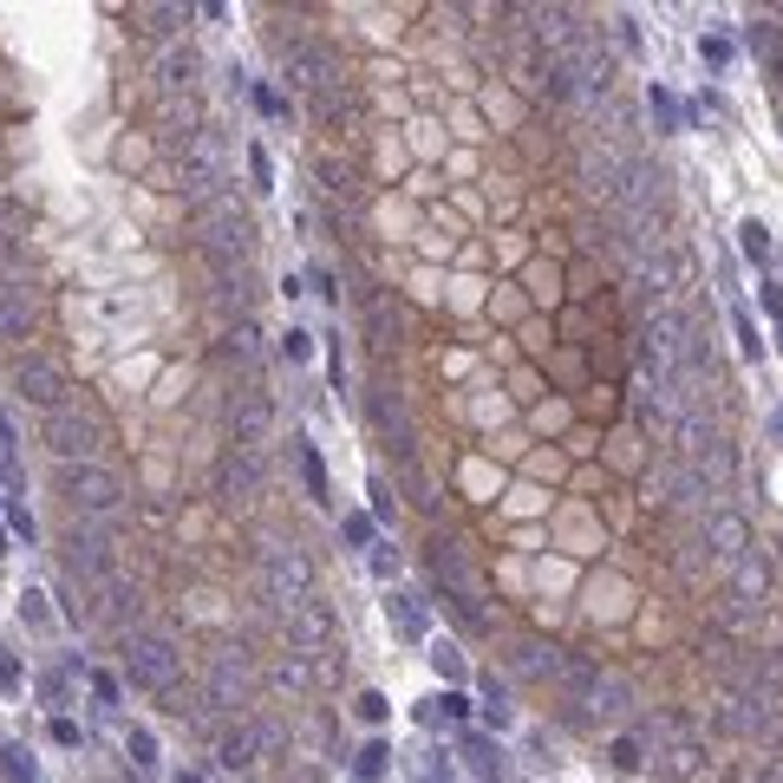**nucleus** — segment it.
Segmentation results:
<instances>
[{"label":"nucleus","instance_id":"obj_1","mask_svg":"<svg viewBox=\"0 0 783 783\" xmlns=\"http://www.w3.org/2000/svg\"><path fill=\"white\" fill-rule=\"evenodd\" d=\"M60 497L78 522H118L131 516V484L112 464H60Z\"/></svg>","mask_w":783,"mask_h":783},{"label":"nucleus","instance_id":"obj_2","mask_svg":"<svg viewBox=\"0 0 783 783\" xmlns=\"http://www.w3.org/2000/svg\"><path fill=\"white\" fill-rule=\"evenodd\" d=\"M40 437L53 444V457H60V464H105L112 425H105V412H98L85 392H72V405H60V412H46V419H40Z\"/></svg>","mask_w":783,"mask_h":783},{"label":"nucleus","instance_id":"obj_3","mask_svg":"<svg viewBox=\"0 0 783 783\" xmlns=\"http://www.w3.org/2000/svg\"><path fill=\"white\" fill-rule=\"evenodd\" d=\"M197 686H203V699L222 706V712H255V692H262V666H255V653L248 641H222L203 659V673H197Z\"/></svg>","mask_w":783,"mask_h":783},{"label":"nucleus","instance_id":"obj_4","mask_svg":"<svg viewBox=\"0 0 783 783\" xmlns=\"http://www.w3.org/2000/svg\"><path fill=\"white\" fill-rule=\"evenodd\" d=\"M125 673H131V686L150 692V699L190 686L183 679V646H177V634H163V627H131L125 634Z\"/></svg>","mask_w":783,"mask_h":783},{"label":"nucleus","instance_id":"obj_5","mask_svg":"<svg viewBox=\"0 0 783 783\" xmlns=\"http://www.w3.org/2000/svg\"><path fill=\"white\" fill-rule=\"evenodd\" d=\"M7 385H13V399L40 405V419H46V412H60V405H72L66 366L46 353V347H20V353L7 359Z\"/></svg>","mask_w":783,"mask_h":783},{"label":"nucleus","instance_id":"obj_6","mask_svg":"<svg viewBox=\"0 0 783 783\" xmlns=\"http://www.w3.org/2000/svg\"><path fill=\"white\" fill-rule=\"evenodd\" d=\"M170 190H183L190 210H203V203H215V197L229 190V150H222L215 131H203V138L177 157V183H170Z\"/></svg>","mask_w":783,"mask_h":783},{"label":"nucleus","instance_id":"obj_7","mask_svg":"<svg viewBox=\"0 0 783 783\" xmlns=\"http://www.w3.org/2000/svg\"><path fill=\"white\" fill-rule=\"evenodd\" d=\"M282 634H287V653H300V659H327V653L340 646V621H334V607H327L320 594H307V601L282 607Z\"/></svg>","mask_w":783,"mask_h":783},{"label":"nucleus","instance_id":"obj_8","mask_svg":"<svg viewBox=\"0 0 783 783\" xmlns=\"http://www.w3.org/2000/svg\"><path fill=\"white\" fill-rule=\"evenodd\" d=\"M222 412H229V444H242V451H268L275 444V399L262 385H235Z\"/></svg>","mask_w":783,"mask_h":783},{"label":"nucleus","instance_id":"obj_9","mask_svg":"<svg viewBox=\"0 0 783 783\" xmlns=\"http://www.w3.org/2000/svg\"><path fill=\"white\" fill-rule=\"evenodd\" d=\"M150 131H157V150L183 157L190 144L203 138V105H197L190 92H177V98H157V105H150Z\"/></svg>","mask_w":783,"mask_h":783},{"label":"nucleus","instance_id":"obj_10","mask_svg":"<svg viewBox=\"0 0 783 783\" xmlns=\"http://www.w3.org/2000/svg\"><path fill=\"white\" fill-rule=\"evenodd\" d=\"M268 490V470H262V451H242V444H229L222 457H215V497L222 502H262Z\"/></svg>","mask_w":783,"mask_h":783},{"label":"nucleus","instance_id":"obj_11","mask_svg":"<svg viewBox=\"0 0 783 783\" xmlns=\"http://www.w3.org/2000/svg\"><path fill=\"white\" fill-rule=\"evenodd\" d=\"M699 536H706V549H712L718 562H744V555H751V522H744L738 509H712Z\"/></svg>","mask_w":783,"mask_h":783},{"label":"nucleus","instance_id":"obj_12","mask_svg":"<svg viewBox=\"0 0 783 783\" xmlns=\"http://www.w3.org/2000/svg\"><path fill=\"white\" fill-rule=\"evenodd\" d=\"M653 771L673 777V783L699 777V771H706V738L692 731V738H666V744H653Z\"/></svg>","mask_w":783,"mask_h":783},{"label":"nucleus","instance_id":"obj_13","mask_svg":"<svg viewBox=\"0 0 783 783\" xmlns=\"http://www.w3.org/2000/svg\"><path fill=\"white\" fill-rule=\"evenodd\" d=\"M562 659H569V646H555V641L509 646V673H522V679H562Z\"/></svg>","mask_w":783,"mask_h":783},{"label":"nucleus","instance_id":"obj_14","mask_svg":"<svg viewBox=\"0 0 783 783\" xmlns=\"http://www.w3.org/2000/svg\"><path fill=\"white\" fill-rule=\"evenodd\" d=\"M33 340V294L27 287H0V347H27Z\"/></svg>","mask_w":783,"mask_h":783},{"label":"nucleus","instance_id":"obj_15","mask_svg":"<svg viewBox=\"0 0 783 783\" xmlns=\"http://www.w3.org/2000/svg\"><path fill=\"white\" fill-rule=\"evenodd\" d=\"M222 359L255 385V372H262V327H255V320H235V327L222 334Z\"/></svg>","mask_w":783,"mask_h":783},{"label":"nucleus","instance_id":"obj_16","mask_svg":"<svg viewBox=\"0 0 783 783\" xmlns=\"http://www.w3.org/2000/svg\"><path fill=\"white\" fill-rule=\"evenodd\" d=\"M588 706H594V718H634L641 712V699H634V686H627L621 673H601V686L588 692Z\"/></svg>","mask_w":783,"mask_h":783},{"label":"nucleus","instance_id":"obj_17","mask_svg":"<svg viewBox=\"0 0 783 783\" xmlns=\"http://www.w3.org/2000/svg\"><path fill=\"white\" fill-rule=\"evenodd\" d=\"M190 78H197V53L190 46H163V60H157V98L190 92Z\"/></svg>","mask_w":783,"mask_h":783},{"label":"nucleus","instance_id":"obj_18","mask_svg":"<svg viewBox=\"0 0 783 783\" xmlns=\"http://www.w3.org/2000/svg\"><path fill=\"white\" fill-rule=\"evenodd\" d=\"M359 300H366V327H372V340H366V347L399 340V300H392L385 287H372V294H359Z\"/></svg>","mask_w":783,"mask_h":783},{"label":"nucleus","instance_id":"obj_19","mask_svg":"<svg viewBox=\"0 0 783 783\" xmlns=\"http://www.w3.org/2000/svg\"><path fill=\"white\" fill-rule=\"evenodd\" d=\"M215 764H222V771H255V764H262V751H255L248 724H229V731L215 738Z\"/></svg>","mask_w":783,"mask_h":783},{"label":"nucleus","instance_id":"obj_20","mask_svg":"<svg viewBox=\"0 0 783 783\" xmlns=\"http://www.w3.org/2000/svg\"><path fill=\"white\" fill-rule=\"evenodd\" d=\"M392 621H399L405 641H419V634H425V607H419V594H392Z\"/></svg>","mask_w":783,"mask_h":783},{"label":"nucleus","instance_id":"obj_21","mask_svg":"<svg viewBox=\"0 0 783 783\" xmlns=\"http://www.w3.org/2000/svg\"><path fill=\"white\" fill-rule=\"evenodd\" d=\"M294 464H300V484H307V497H327V470H320L314 444H294Z\"/></svg>","mask_w":783,"mask_h":783},{"label":"nucleus","instance_id":"obj_22","mask_svg":"<svg viewBox=\"0 0 783 783\" xmlns=\"http://www.w3.org/2000/svg\"><path fill=\"white\" fill-rule=\"evenodd\" d=\"M0 764H7V777H13V783H33V777H40L27 744H0Z\"/></svg>","mask_w":783,"mask_h":783},{"label":"nucleus","instance_id":"obj_23","mask_svg":"<svg viewBox=\"0 0 783 783\" xmlns=\"http://www.w3.org/2000/svg\"><path fill=\"white\" fill-rule=\"evenodd\" d=\"M731 569H738V588H731L738 601H751V594H764V562H758V555H744V562H731Z\"/></svg>","mask_w":783,"mask_h":783},{"label":"nucleus","instance_id":"obj_24","mask_svg":"<svg viewBox=\"0 0 783 783\" xmlns=\"http://www.w3.org/2000/svg\"><path fill=\"white\" fill-rule=\"evenodd\" d=\"M431 666H437L444 679H464V653H457L451 641H437V646H431Z\"/></svg>","mask_w":783,"mask_h":783},{"label":"nucleus","instance_id":"obj_25","mask_svg":"<svg viewBox=\"0 0 783 783\" xmlns=\"http://www.w3.org/2000/svg\"><path fill=\"white\" fill-rule=\"evenodd\" d=\"M464 758L477 764V777H484V783L497 777V758H490V744H484V738H464Z\"/></svg>","mask_w":783,"mask_h":783},{"label":"nucleus","instance_id":"obj_26","mask_svg":"<svg viewBox=\"0 0 783 783\" xmlns=\"http://www.w3.org/2000/svg\"><path fill=\"white\" fill-rule=\"evenodd\" d=\"M738 235H744V255H751V262H764V255H771V235H764V222H744Z\"/></svg>","mask_w":783,"mask_h":783},{"label":"nucleus","instance_id":"obj_27","mask_svg":"<svg viewBox=\"0 0 783 783\" xmlns=\"http://www.w3.org/2000/svg\"><path fill=\"white\" fill-rule=\"evenodd\" d=\"M607 758H614L621 771H641V738H614V744H607Z\"/></svg>","mask_w":783,"mask_h":783},{"label":"nucleus","instance_id":"obj_28","mask_svg":"<svg viewBox=\"0 0 783 783\" xmlns=\"http://www.w3.org/2000/svg\"><path fill=\"white\" fill-rule=\"evenodd\" d=\"M385 758H392L385 744H366V751H359V783H372V777H379V771H385Z\"/></svg>","mask_w":783,"mask_h":783},{"label":"nucleus","instance_id":"obj_29","mask_svg":"<svg viewBox=\"0 0 783 783\" xmlns=\"http://www.w3.org/2000/svg\"><path fill=\"white\" fill-rule=\"evenodd\" d=\"M751 46H758V53L777 66V27H764V20H758V27H751Z\"/></svg>","mask_w":783,"mask_h":783},{"label":"nucleus","instance_id":"obj_30","mask_svg":"<svg viewBox=\"0 0 783 783\" xmlns=\"http://www.w3.org/2000/svg\"><path fill=\"white\" fill-rule=\"evenodd\" d=\"M131 758H138V764H157V744H150V731H131Z\"/></svg>","mask_w":783,"mask_h":783},{"label":"nucleus","instance_id":"obj_31","mask_svg":"<svg viewBox=\"0 0 783 783\" xmlns=\"http://www.w3.org/2000/svg\"><path fill=\"white\" fill-rule=\"evenodd\" d=\"M20 614H27V627H46V607H40V594H20Z\"/></svg>","mask_w":783,"mask_h":783},{"label":"nucleus","instance_id":"obj_32","mask_svg":"<svg viewBox=\"0 0 783 783\" xmlns=\"http://www.w3.org/2000/svg\"><path fill=\"white\" fill-rule=\"evenodd\" d=\"M372 509H379V516H385V522H392V484H385V477H379V484H372Z\"/></svg>","mask_w":783,"mask_h":783},{"label":"nucleus","instance_id":"obj_33","mask_svg":"<svg viewBox=\"0 0 783 783\" xmlns=\"http://www.w3.org/2000/svg\"><path fill=\"white\" fill-rule=\"evenodd\" d=\"M13 229H20V203H13V197H0V235H13Z\"/></svg>","mask_w":783,"mask_h":783},{"label":"nucleus","instance_id":"obj_34","mask_svg":"<svg viewBox=\"0 0 783 783\" xmlns=\"http://www.w3.org/2000/svg\"><path fill=\"white\" fill-rule=\"evenodd\" d=\"M7 522H13V536H27V542H33V536H40V529H33V516H27V509H7Z\"/></svg>","mask_w":783,"mask_h":783},{"label":"nucleus","instance_id":"obj_35","mask_svg":"<svg viewBox=\"0 0 783 783\" xmlns=\"http://www.w3.org/2000/svg\"><path fill=\"white\" fill-rule=\"evenodd\" d=\"M0 686H7V692H20V666H13L7 653H0Z\"/></svg>","mask_w":783,"mask_h":783},{"label":"nucleus","instance_id":"obj_36","mask_svg":"<svg viewBox=\"0 0 783 783\" xmlns=\"http://www.w3.org/2000/svg\"><path fill=\"white\" fill-rule=\"evenodd\" d=\"M282 783H320V771H282Z\"/></svg>","mask_w":783,"mask_h":783}]
</instances>
